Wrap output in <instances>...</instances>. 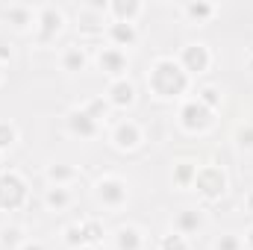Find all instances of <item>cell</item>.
Here are the masks:
<instances>
[{"mask_svg": "<svg viewBox=\"0 0 253 250\" xmlns=\"http://www.w3.org/2000/svg\"><path fill=\"white\" fill-rule=\"evenodd\" d=\"M74 250H100V248H94V245H80V248H74Z\"/></svg>", "mask_w": 253, "mask_h": 250, "instance_id": "obj_38", "label": "cell"}, {"mask_svg": "<svg viewBox=\"0 0 253 250\" xmlns=\"http://www.w3.org/2000/svg\"><path fill=\"white\" fill-rule=\"evenodd\" d=\"M144 88L150 94V100L156 103H183L194 94V80L183 71V65L177 62V56L162 53L153 56L147 71H144Z\"/></svg>", "mask_w": 253, "mask_h": 250, "instance_id": "obj_1", "label": "cell"}, {"mask_svg": "<svg viewBox=\"0 0 253 250\" xmlns=\"http://www.w3.org/2000/svg\"><path fill=\"white\" fill-rule=\"evenodd\" d=\"M83 171L71 162H50L44 165V183L47 186H59V188H71L74 183H80Z\"/></svg>", "mask_w": 253, "mask_h": 250, "instance_id": "obj_20", "label": "cell"}, {"mask_svg": "<svg viewBox=\"0 0 253 250\" xmlns=\"http://www.w3.org/2000/svg\"><path fill=\"white\" fill-rule=\"evenodd\" d=\"M91 62H94V68H97L106 80H121V77H129V53L118 50V47H112V44L100 47V50L91 56Z\"/></svg>", "mask_w": 253, "mask_h": 250, "instance_id": "obj_12", "label": "cell"}, {"mask_svg": "<svg viewBox=\"0 0 253 250\" xmlns=\"http://www.w3.org/2000/svg\"><path fill=\"white\" fill-rule=\"evenodd\" d=\"M62 126H65V132H68L71 138H77V141H94V138H100V132H103V121H97L83 103H80V106H71V109L65 112Z\"/></svg>", "mask_w": 253, "mask_h": 250, "instance_id": "obj_10", "label": "cell"}, {"mask_svg": "<svg viewBox=\"0 0 253 250\" xmlns=\"http://www.w3.org/2000/svg\"><path fill=\"white\" fill-rule=\"evenodd\" d=\"M245 68H248V71L253 74V50L248 53V56H245Z\"/></svg>", "mask_w": 253, "mask_h": 250, "instance_id": "obj_36", "label": "cell"}, {"mask_svg": "<svg viewBox=\"0 0 253 250\" xmlns=\"http://www.w3.org/2000/svg\"><path fill=\"white\" fill-rule=\"evenodd\" d=\"M56 62H59V71H65V74H83L91 65V53L83 44H65L56 56Z\"/></svg>", "mask_w": 253, "mask_h": 250, "instance_id": "obj_19", "label": "cell"}, {"mask_svg": "<svg viewBox=\"0 0 253 250\" xmlns=\"http://www.w3.org/2000/svg\"><path fill=\"white\" fill-rule=\"evenodd\" d=\"M191 191H194L197 200L206 203V206L224 200V197L230 194V174H227V168L218 165V162L200 165V168H197V177H194V183H191Z\"/></svg>", "mask_w": 253, "mask_h": 250, "instance_id": "obj_2", "label": "cell"}, {"mask_svg": "<svg viewBox=\"0 0 253 250\" xmlns=\"http://www.w3.org/2000/svg\"><path fill=\"white\" fill-rule=\"evenodd\" d=\"M144 12H147L144 0H109V6H106V15L115 24H138L144 18Z\"/></svg>", "mask_w": 253, "mask_h": 250, "instance_id": "obj_17", "label": "cell"}, {"mask_svg": "<svg viewBox=\"0 0 253 250\" xmlns=\"http://www.w3.org/2000/svg\"><path fill=\"white\" fill-rule=\"evenodd\" d=\"M18 141H21V129H18V124L9 121V118H0V153L15 150Z\"/></svg>", "mask_w": 253, "mask_h": 250, "instance_id": "obj_25", "label": "cell"}, {"mask_svg": "<svg viewBox=\"0 0 253 250\" xmlns=\"http://www.w3.org/2000/svg\"><path fill=\"white\" fill-rule=\"evenodd\" d=\"M36 12H39V6H30V3H6V6H0V21L12 33L27 36L36 30Z\"/></svg>", "mask_w": 253, "mask_h": 250, "instance_id": "obj_13", "label": "cell"}, {"mask_svg": "<svg viewBox=\"0 0 253 250\" xmlns=\"http://www.w3.org/2000/svg\"><path fill=\"white\" fill-rule=\"evenodd\" d=\"M212 250H245L242 248V236L239 233H221V236H215Z\"/></svg>", "mask_w": 253, "mask_h": 250, "instance_id": "obj_31", "label": "cell"}, {"mask_svg": "<svg viewBox=\"0 0 253 250\" xmlns=\"http://www.w3.org/2000/svg\"><path fill=\"white\" fill-rule=\"evenodd\" d=\"M106 6H109V0H103V3L91 0V3H80L74 9V24H77L80 39H100V36H106V27H109Z\"/></svg>", "mask_w": 253, "mask_h": 250, "instance_id": "obj_9", "label": "cell"}, {"mask_svg": "<svg viewBox=\"0 0 253 250\" xmlns=\"http://www.w3.org/2000/svg\"><path fill=\"white\" fill-rule=\"evenodd\" d=\"M177 12L189 27H206L221 15V6L212 3V0H186V3L177 6Z\"/></svg>", "mask_w": 253, "mask_h": 250, "instance_id": "obj_14", "label": "cell"}, {"mask_svg": "<svg viewBox=\"0 0 253 250\" xmlns=\"http://www.w3.org/2000/svg\"><path fill=\"white\" fill-rule=\"evenodd\" d=\"M206 224H209V218H206V212H203L200 206H183V209L174 215L171 230L180 233V236H186L191 242L194 236H200V233L206 230Z\"/></svg>", "mask_w": 253, "mask_h": 250, "instance_id": "obj_15", "label": "cell"}, {"mask_svg": "<svg viewBox=\"0 0 253 250\" xmlns=\"http://www.w3.org/2000/svg\"><path fill=\"white\" fill-rule=\"evenodd\" d=\"M12 56H15V50H12V42L0 36V65H9V62H12Z\"/></svg>", "mask_w": 253, "mask_h": 250, "instance_id": "obj_32", "label": "cell"}, {"mask_svg": "<svg viewBox=\"0 0 253 250\" xmlns=\"http://www.w3.org/2000/svg\"><path fill=\"white\" fill-rule=\"evenodd\" d=\"M44 209L53 212V215H62L74 206V191L71 188H59V186H47L44 188V197H42Z\"/></svg>", "mask_w": 253, "mask_h": 250, "instance_id": "obj_22", "label": "cell"}, {"mask_svg": "<svg viewBox=\"0 0 253 250\" xmlns=\"http://www.w3.org/2000/svg\"><path fill=\"white\" fill-rule=\"evenodd\" d=\"M83 106H85V109H88V112H91L97 121H103V124H106V121H109V115H112V109H109V103L103 100V94H94V97H88Z\"/></svg>", "mask_w": 253, "mask_h": 250, "instance_id": "obj_29", "label": "cell"}, {"mask_svg": "<svg viewBox=\"0 0 253 250\" xmlns=\"http://www.w3.org/2000/svg\"><path fill=\"white\" fill-rule=\"evenodd\" d=\"M218 124V112H212V109H206L200 100H183L180 106H177V129L183 132V135H189V138H203V135H209L212 129Z\"/></svg>", "mask_w": 253, "mask_h": 250, "instance_id": "obj_3", "label": "cell"}, {"mask_svg": "<svg viewBox=\"0 0 253 250\" xmlns=\"http://www.w3.org/2000/svg\"><path fill=\"white\" fill-rule=\"evenodd\" d=\"M62 245L68 250H74V248H80V245H85V236H83V224L80 221H71V224H65L62 227Z\"/></svg>", "mask_w": 253, "mask_h": 250, "instance_id": "obj_27", "label": "cell"}, {"mask_svg": "<svg viewBox=\"0 0 253 250\" xmlns=\"http://www.w3.org/2000/svg\"><path fill=\"white\" fill-rule=\"evenodd\" d=\"M144 141H147V132H144L141 121H135V118H118L106 129V144L115 153H124V156L138 153L144 147Z\"/></svg>", "mask_w": 253, "mask_h": 250, "instance_id": "obj_5", "label": "cell"}, {"mask_svg": "<svg viewBox=\"0 0 253 250\" xmlns=\"http://www.w3.org/2000/svg\"><path fill=\"white\" fill-rule=\"evenodd\" d=\"M233 141H236V147H239V150L251 153V150H253V124H251V121H245V124L236 126V132H233Z\"/></svg>", "mask_w": 253, "mask_h": 250, "instance_id": "obj_30", "label": "cell"}, {"mask_svg": "<svg viewBox=\"0 0 253 250\" xmlns=\"http://www.w3.org/2000/svg\"><path fill=\"white\" fill-rule=\"evenodd\" d=\"M103 100L109 103L112 112H129L138 103V83L132 77H121V80H109Z\"/></svg>", "mask_w": 253, "mask_h": 250, "instance_id": "obj_11", "label": "cell"}, {"mask_svg": "<svg viewBox=\"0 0 253 250\" xmlns=\"http://www.w3.org/2000/svg\"><path fill=\"white\" fill-rule=\"evenodd\" d=\"M147 248V233L141 224H118L112 230V250H144Z\"/></svg>", "mask_w": 253, "mask_h": 250, "instance_id": "obj_16", "label": "cell"}, {"mask_svg": "<svg viewBox=\"0 0 253 250\" xmlns=\"http://www.w3.org/2000/svg\"><path fill=\"white\" fill-rule=\"evenodd\" d=\"M106 42H109L112 47L129 53V50L138 47V42H141L138 24H115V21H109V27H106Z\"/></svg>", "mask_w": 253, "mask_h": 250, "instance_id": "obj_18", "label": "cell"}, {"mask_svg": "<svg viewBox=\"0 0 253 250\" xmlns=\"http://www.w3.org/2000/svg\"><path fill=\"white\" fill-rule=\"evenodd\" d=\"M242 248H245V250H253V224L245 230V236H242Z\"/></svg>", "mask_w": 253, "mask_h": 250, "instance_id": "obj_34", "label": "cell"}, {"mask_svg": "<svg viewBox=\"0 0 253 250\" xmlns=\"http://www.w3.org/2000/svg\"><path fill=\"white\" fill-rule=\"evenodd\" d=\"M174 56H177V62L183 65V71L189 74L191 80L206 77V74L215 68V50L209 47V42H200V39L183 42Z\"/></svg>", "mask_w": 253, "mask_h": 250, "instance_id": "obj_7", "label": "cell"}, {"mask_svg": "<svg viewBox=\"0 0 253 250\" xmlns=\"http://www.w3.org/2000/svg\"><path fill=\"white\" fill-rule=\"evenodd\" d=\"M156 250H191V242L186 239V236H180V233L168 230V233H162V236H159Z\"/></svg>", "mask_w": 253, "mask_h": 250, "instance_id": "obj_28", "label": "cell"}, {"mask_svg": "<svg viewBox=\"0 0 253 250\" xmlns=\"http://www.w3.org/2000/svg\"><path fill=\"white\" fill-rule=\"evenodd\" d=\"M27 239H30L27 230L21 224H15V221H9V224L0 227V250H18Z\"/></svg>", "mask_w": 253, "mask_h": 250, "instance_id": "obj_24", "label": "cell"}, {"mask_svg": "<svg viewBox=\"0 0 253 250\" xmlns=\"http://www.w3.org/2000/svg\"><path fill=\"white\" fill-rule=\"evenodd\" d=\"M65 27H68V15H65L62 6H56V3H42L39 12H36L33 42L42 44V47H47V44H53V42L62 36Z\"/></svg>", "mask_w": 253, "mask_h": 250, "instance_id": "obj_8", "label": "cell"}, {"mask_svg": "<svg viewBox=\"0 0 253 250\" xmlns=\"http://www.w3.org/2000/svg\"><path fill=\"white\" fill-rule=\"evenodd\" d=\"M18 250H47V245H44L42 239H27V242H24Z\"/></svg>", "mask_w": 253, "mask_h": 250, "instance_id": "obj_33", "label": "cell"}, {"mask_svg": "<svg viewBox=\"0 0 253 250\" xmlns=\"http://www.w3.org/2000/svg\"><path fill=\"white\" fill-rule=\"evenodd\" d=\"M80 224H83L85 245H94V248H100V242H103V236H106V227H103V221H100V218H80Z\"/></svg>", "mask_w": 253, "mask_h": 250, "instance_id": "obj_26", "label": "cell"}, {"mask_svg": "<svg viewBox=\"0 0 253 250\" xmlns=\"http://www.w3.org/2000/svg\"><path fill=\"white\" fill-rule=\"evenodd\" d=\"M242 206H245V212H248V215H253V188L248 191V194H245V200H242Z\"/></svg>", "mask_w": 253, "mask_h": 250, "instance_id": "obj_35", "label": "cell"}, {"mask_svg": "<svg viewBox=\"0 0 253 250\" xmlns=\"http://www.w3.org/2000/svg\"><path fill=\"white\" fill-rule=\"evenodd\" d=\"M191 97L200 100V103H203L206 109H212V112H221V106H224V88L215 85V83H200Z\"/></svg>", "mask_w": 253, "mask_h": 250, "instance_id": "obj_23", "label": "cell"}, {"mask_svg": "<svg viewBox=\"0 0 253 250\" xmlns=\"http://www.w3.org/2000/svg\"><path fill=\"white\" fill-rule=\"evenodd\" d=\"M0 159H3V153H0Z\"/></svg>", "mask_w": 253, "mask_h": 250, "instance_id": "obj_39", "label": "cell"}, {"mask_svg": "<svg viewBox=\"0 0 253 250\" xmlns=\"http://www.w3.org/2000/svg\"><path fill=\"white\" fill-rule=\"evenodd\" d=\"M197 168H200V162L191 159V156L174 159L171 162V186L177 188V191H191V183L197 177Z\"/></svg>", "mask_w": 253, "mask_h": 250, "instance_id": "obj_21", "label": "cell"}, {"mask_svg": "<svg viewBox=\"0 0 253 250\" xmlns=\"http://www.w3.org/2000/svg\"><path fill=\"white\" fill-rule=\"evenodd\" d=\"M30 203V183L18 168H3L0 171V212L12 215L27 209Z\"/></svg>", "mask_w": 253, "mask_h": 250, "instance_id": "obj_6", "label": "cell"}, {"mask_svg": "<svg viewBox=\"0 0 253 250\" xmlns=\"http://www.w3.org/2000/svg\"><path fill=\"white\" fill-rule=\"evenodd\" d=\"M3 83H6V65H0V88H3Z\"/></svg>", "mask_w": 253, "mask_h": 250, "instance_id": "obj_37", "label": "cell"}, {"mask_svg": "<svg viewBox=\"0 0 253 250\" xmlns=\"http://www.w3.org/2000/svg\"><path fill=\"white\" fill-rule=\"evenodd\" d=\"M91 200L103 212H121L129 203V180L121 174H100L91 183Z\"/></svg>", "mask_w": 253, "mask_h": 250, "instance_id": "obj_4", "label": "cell"}]
</instances>
